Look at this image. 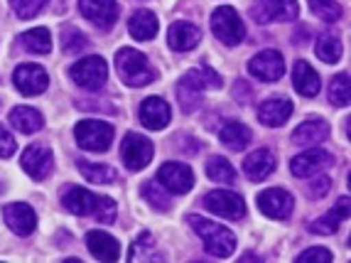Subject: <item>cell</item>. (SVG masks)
I'll use <instances>...</instances> for the list:
<instances>
[{
  "label": "cell",
  "instance_id": "cell-1",
  "mask_svg": "<svg viewBox=\"0 0 351 263\" xmlns=\"http://www.w3.org/2000/svg\"><path fill=\"white\" fill-rule=\"evenodd\" d=\"M187 222H189V227L199 234L202 244H204V251L209 253V256L228 258L236 251V234L231 229L221 227V224H217V222H209V219L197 216V214H189Z\"/></svg>",
  "mask_w": 351,
  "mask_h": 263
},
{
  "label": "cell",
  "instance_id": "cell-2",
  "mask_svg": "<svg viewBox=\"0 0 351 263\" xmlns=\"http://www.w3.org/2000/svg\"><path fill=\"white\" fill-rule=\"evenodd\" d=\"M116 71L121 82L128 87H147L155 79V69L150 67L147 57L133 47H123L116 52Z\"/></svg>",
  "mask_w": 351,
  "mask_h": 263
},
{
  "label": "cell",
  "instance_id": "cell-3",
  "mask_svg": "<svg viewBox=\"0 0 351 263\" xmlns=\"http://www.w3.org/2000/svg\"><path fill=\"white\" fill-rule=\"evenodd\" d=\"M74 138L79 148L88 152H106L113 143V126L99 118H84L76 123Z\"/></svg>",
  "mask_w": 351,
  "mask_h": 263
},
{
  "label": "cell",
  "instance_id": "cell-4",
  "mask_svg": "<svg viewBox=\"0 0 351 263\" xmlns=\"http://www.w3.org/2000/svg\"><path fill=\"white\" fill-rule=\"evenodd\" d=\"M211 30H214L217 40L223 42V45H228V47L241 45L243 37H246V27H243V23H241L239 12H236L231 5H221L214 10V15H211Z\"/></svg>",
  "mask_w": 351,
  "mask_h": 263
},
{
  "label": "cell",
  "instance_id": "cell-5",
  "mask_svg": "<svg viewBox=\"0 0 351 263\" xmlns=\"http://www.w3.org/2000/svg\"><path fill=\"white\" fill-rule=\"evenodd\" d=\"M253 20L258 25H268V23H293L300 15L298 0H258L253 3V8L248 10Z\"/></svg>",
  "mask_w": 351,
  "mask_h": 263
},
{
  "label": "cell",
  "instance_id": "cell-6",
  "mask_svg": "<svg viewBox=\"0 0 351 263\" xmlns=\"http://www.w3.org/2000/svg\"><path fill=\"white\" fill-rule=\"evenodd\" d=\"M69 76L86 91H99L108 79V67L101 57H84L71 67Z\"/></svg>",
  "mask_w": 351,
  "mask_h": 263
},
{
  "label": "cell",
  "instance_id": "cell-7",
  "mask_svg": "<svg viewBox=\"0 0 351 263\" xmlns=\"http://www.w3.org/2000/svg\"><path fill=\"white\" fill-rule=\"evenodd\" d=\"M20 165H23V170L32 180H45V177H49V172H52V168H54V155L47 146L32 143L29 148H25Z\"/></svg>",
  "mask_w": 351,
  "mask_h": 263
},
{
  "label": "cell",
  "instance_id": "cell-8",
  "mask_svg": "<svg viewBox=\"0 0 351 263\" xmlns=\"http://www.w3.org/2000/svg\"><path fill=\"white\" fill-rule=\"evenodd\" d=\"M204 207L211 211V214L223 216V219H241L246 214V205L241 194L228 192V190H214L204 197Z\"/></svg>",
  "mask_w": 351,
  "mask_h": 263
},
{
  "label": "cell",
  "instance_id": "cell-9",
  "mask_svg": "<svg viewBox=\"0 0 351 263\" xmlns=\"http://www.w3.org/2000/svg\"><path fill=\"white\" fill-rule=\"evenodd\" d=\"M152 152H155L152 143L145 135L138 133H128L123 138V146H121V155H123V163L128 170H145L152 160Z\"/></svg>",
  "mask_w": 351,
  "mask_h": 263
},
{
  "label": "cell",
  "instance_id": "cell-10",
  "mask_svg": "<svg viewBox=\"0 0 351 263\" xmlns=\"http://www.w3.org/2000/svg\"><path fill=\"white\" fill-rule=\"evenodd\" d=\"M158 180L167 192L187 194L194 187V172L184 163H165L158 170Z\"/></svg>",
  "mask_w": 351,
  "mask_h": 263
},
{
  "label": "cell",
  "instance_id": "cell-11",
  "mask_svg": "<svg viewBox=\"0 0 351 263\" xmlns=\"http://www.w3.org/2000/svg\"><path fill=\"white\" fill-rule=\"evenodd\" d=\"M12 84L23 96H37L49 87V76L40 65H20L12 71Z\"/></svg>",
  "mask_w": 351,
  "mask_h": 263
},
{
  "label": "cell",
  "instance_id": "cell-12",
  "mask_svg": "<svg viewBox=\"0 0 351 263\" xmlns=\"http://www.w3.org/2000/svg\"><path fill=\"white\" fill-rule=\"evenodd\" d=\"M256 202H258V209L263 211L265 216H270V219H287V216L293 214V207H295L293 194L278 187L263 190V192L258 194Z\"/></svg>",
  "mask_w": 351,
  "mask_h": 263
},
{
  "label": "cell",
  "instance_id": "cell-13",
  "mask_svg": "<svg viewBox=\"0 0 351 263\" xmlns=\"http://www.w3.org/2000/svg\"><path fill=\"white\" fill-rule=\"evenodd\" d=\"M248 71L261 82H278L285 74V59L276 49H263L248 62Z\"/></svg>",
  "mask_w": 351,
  "mask_h": 263
},
{
  "label": "cell",
  "instance_id": "cell-14",
  "mask_svg": "<svg viewBox=\"0 0 351 263\" xmlns=\"http://www.w3.org/2000/svg\"><path fill=\"white\" fill-rule=\"evenodd\" d=\"M79 12L101 30H108L118 20L121 10L116 0H79Z\"/></svg>",
  "mask_w": 351,
  "mask_h": 263
},
{
  "label": "cell",
  "instance_id": "cell-15",
  "mask_svg": "<svg viewBox=\"0 0 351 263\" xmlns=\"http://www.w3.org/2000/svg\"><path fill=\"white\" fill-rule=\"evenodd\" d=\"M329 165H332V155L319 150V148H312V150H304L300 155H295L290 170H293L295 177H302L304 180V177H315L317 172H322Z\"/></svg>",
  "mask_w": 351,
  "mask_h": 263
},
{
  "label": "cell",
  "instance_id": "cell-16",
  "mask_svg": "<svg viewBox=\"0 0 351 263\" xmlns=\"http://www.w3.org/2000/svg\"><path fill=\"white\" fill-rule=\"evenodd\" d=\"M3 216H5V224L15 231L18 236H29L37 227V214L35 209L25 202H15V205H8L3 209Z\"/></svg>",
  "mask_w": 351,
  "mask_h": 263
},
{
  "label": "cell",
  "instance_id": "cell-17",
  "mask_svg": "<svg viewBox=\"0 0 351 263\" xmlns=\"http://www.w3.org/2000/svg\"><path fill=\"white\" fill-rule=\"evenodd\" d=\"M293 116V101L285 96H276V99H265L258 106V121L270 128H278L287 118Z\"/></svg>",
  "mask_w": 351,
  "mask_h": 263
},
{
  "label": "cell",
  "instance_id": "cell-18",
  "mask_svg": "<svg viewBox=\"0 0 351 263\" xmlns=\"http://www.w3.org/2000/svg\"><path fill=\"white\" fill-rule=\"evenodd\" d=\"M172 118L170 106L158 96H150L141 104V123L147 130H162Z\"/></svg>",
  "mask_w": 351,
  "mask_h": 263
},
{
  "label": "cell",
  "instance_id": "cell-19",
  "mask_svg": "<svg viewBox=\"0 0 351 263\" xmlns=\"http://www.w3.org/2000/svg\"><path fill=\"white\" fill-rule=\"evenodd\" d=\"M180 87L189 89V91H194V94H202V91H206V89H221V76L211 69L209 65H199L182 76Z\"/></svg>",
  "mask_w": 351,
  "mask_h": 263
},
{
  "label": "cell",
  "instance_id": "cell-20",
  "mask_svg": "<svg viewBox=\"0 0 351 263\" xmlns=\"http://www.w3.org/2000/svg\"><path fill=\"white\" fill-rule=\"evenodd\" d=\"M167 40H170V47L177 49V52H189V49L197 47V42L202 40V32L197 25L187 23V20H177V23L170 25Z\"/></svg>",
  "mask_w": 351,
  "mask_h": 263
},
{
  "label": "cell",
  "instance_id": "cell-21",
  "mask_svg": "<svg viewBox=\"0 0 351 263\" xmlns=\"http://www.w3.org/2000/svg\"><path fill=\"white\" fill-rule=\"evenodd\" d=\"M86 246L91 256L99 258V261H118L121 258V244L106 231H88Z\"/></svg>",
  "mask_w": 351,
  "mask_h": 263
},
{
  "label": "cell",
  "instance_id": "cell-22",
  "mask_svg": "<svg viewBox=\"0 0 351 263\" xmlns=\"http://www.w3.org/2000/svg\"><path fill=\"white\" fill-rule=\"evenodd\" d=\"M276 155L270 150H265V148H261V150L251 152L246 160H243V172H246L248 180L253 182H261L265 180V177L276 170Z\"/></svg>",
  "mask_w": 351,
  "mask_h": 263
},
{
  "label": "cell",
  "instance_id": "cell-23",
  "mask_svg": "<svg viewBox=\"0 0 351 263\" xmlns=\"http://www.w3.org/2000/svg\"><path fill=\"white\" fill-rule=\"evenodd\" d=\"M329 135V123L324 118H310V121L300 123L298 128L293 133V143L295 146H317V143H322L324 138Z\"/></svg>",
  "mask_w": 351,
  "mask_h": 263
},
{
  "label": "cell",
  "instance_id": "cell-24",
  "mask_svg": "<svg viewBox=\"0 0 351 263\" xmlns=\"http://www.w3.org/2000/svg\"><path fill=\"white\" fill-rule=\"evenodd\" d=\"M293 87L298 89V94L307 96V99L317 96L319 94V89H322V84H319V74H317V71L312 69L304 59L295 62V67H293Z\"/></svg>",
  "mask_w": 351,
  "mask_h": 263
},
{
  "label": "cell",
  "instance_id": "cell-25",
  "mask_svg": "<svg viewBox=\"0 0 351 263\" xmlns=\"http://www.w3.org/2000/svg\"><path fill=\"white\" fill-rule=\"evenodd\" d=\"M64 207L71 211V214L86 216V214H96V207H99V197L94 192H88L84 187H71L64 192L62 197Z\"/></svg>",
  "mask_w": 351,
  "mask_h": 263
},
{
  "label": "cell",
  "instance_id": "cell-26",
  "mask_svg": "<svg viewBox=\"0 0 351 263\" xmlns=\"http://www.w3.org/2000/svg\"><path fill=\"white\" fill-rule=\"evenodd\" d=\"M346 216H349V197H341L339 202H337V207H334L329 214L319 216V219H315V222L310 224V231H312V234L329 236V234H334V231L339 229V222H344Z\"/></svg>",
  "mask_w": 351,
  "mask_h": 263
},
{
  "label": "cell",
  "instance_id": "cell-27",
  "mask_svg": "<svg viewBox=\"0 0 351 263\" xmlns=\"http://www.w3.org/2000/svg\"><path fill=\"white\" fill-rule=\"evenodd\" d=\"M219 138H221L223 146L231 148V150H246L248 143L253 141V133L248 126H243V123L226 121L221 126V130H219Z\"/></svg>",
  "mask_w": 351,
  "mask_h": 263
},
{
  "label": "cell",
  "instance_id": "cell-28",
  "mask_svg": "<svg viewBox=\"0 0 351 263\" xmlns=\"http://www.w3.org/2000/svg\"><path fill=\"white\" fill-rule=\"evenodd\" d=\"M158 18L150 10H135L128 20V32L141 42L152 40V37L158 35Z\"/></svg>",
  "mask_w": 351,
  "mask_h": 263
},
{
  "label": "cell",
  "instance_id": "cell-29",
  "mask_svg": "<svg viewBox=\"0 0 351 263\" xmlns=\"http://www.w3.org/2000/svg\"><path fill=\"white\" fill-rule=\"evenodd\" d=\"M10 123H12V128H18L20 133H27V135L37 133V130L45 126L42 113L35 111V108H29V106H18V108H12Z\"/></svg>",
  "mask_w": 351,
  "mask_h": 263
},
{
  "label": "cell",
  "instance_id": "cell-30",
  "mask_svg": "<svg viewBox=\"0 0 351 263\" xmlns=\"http://www.w3.org/2000/svg\"><path fill=\"white\" fill-rule=\"evenodd\" d=\"M79 172H82L86 182H96V185H111V182L118 180V172L113 168L88 163V160H79Z\"/></svg>",
  "mask_w": 351,
  "mask_h": 263
},
{
  "label": "cell",
  "instance_id": "cell-31",
  "mask_svg": "<svg viewBox=\"0 0 351 263\" xmlns=\"http://www.w3.org/2000/svg\"><path fill=\"white\" fill-rule=\"evenodd\" d=\"M20 45H23L27 52L47 54L49 49H52V35H49V30H45V27L27 30V32L20 35Z\"/></svg>",
  "mask_w": 351,
  "mask_h": 263
},
{
  "label": "cell",
  "instance_id": "cell-32",
  "mask_svg": "<svg viewBox=\"0 0 351 263\" xmlns=\"http://www.w3.org/2000/svg\"><path fill=\"white\" fill-rule=\"evenodd\" d=\"M206 175L214 182H221V185H234L236 182V170L226 158H211L206 163Z\"/></svg>",
  "mask_w": 351,
  "mask_h": 263
},
{
  "label": "cell",
  "instance_id": "cell-33",
  "mask_svg": "<svg viewBox=\"0 0 351 263\" xmlns=\"http://www.w3.org/2000/svg\"><path fill=\"white\" fill-rule=\"evenodd\" d=\"M315 52H317V57L322 59V62H327V65L339 62V57H341V42H339V37L322 35L319 40L315 42Z\"/></svg>",
  "mask_w": 351,
  "mask_h": 263
},
{
  "label": "cell",
  "instance_id": "cell-34",
  "mask_svg": "<svg viewBox=\"0 0 351 263\" xmlns=\"http://www.w3.org/2000/svg\"><path fill=\"white\" fill-rule=\"evenodd\" d=\"M143 197H145L155 209H160V211L170 209V197H167V192H165V187L160 182L147 180L145 185H143Z\"/></svg>",
  "mask_w": 351,
  "mask_h": 263
},
{
  "label": "cell",
  "instance_id": "cell-35",
  "mask_svg": "<svg viewBox=\"0 0 351 263\" xmlns=\"http://www.w3.org/2000/svg\"><path fill=\"white\" fill-rule=\"evenodd\" d=\"M329 101L334 106H349V74H337L329 84Z\"/></svg>",
  "mask_w": 351,
  "mask_h": 263
},
{
  "label": "cell",
  "instance_id": "cell-36",
  "mask_svg": "<svg viewBox=\"0 0 351 263\" xmlns=\"http://www.w3.org/2000/svg\"><path fill=\"white\" fill-rule=\"evenodd\" d=\"M310 8L317 18L324 23H337L341 18V8L337 0H310Z\"/></svg>",
  "mask_w": 351,
  "mask_h": 263
},
{
  "label": "cell",
  "instance_id": "cell-37",
  "mask_svg": "<svg viewBox=\"0 0 351 263\" xmlns=\"http://www.w3.org/2000/svg\"><path fill=\"white\" fill-rule=\"evenodd\" d=\"M150 258H155V244H152V236L143 231L130 246V261H150Z\"/></svg>",
  "mask_w": 351,
  "mask_h": 263
},
{
  "label": "cell",
  "instance_id": "cell-38",
  "mask_svg": "<svg viewBox=\"0 0 351 263\" xmlns=\"http://www.w3.org/2000/svg\"><path fill=\"white\" fill-rule=\"evenodd\" d=\"M12 12L23 20H32L42 8L47 5V0H10Z\"/></svg>",
  "mask_w": 351,
  "mask_h": 263
},
{
  "label": "cell",
  "instance_id": "cell-39",
  "mask_svg": "<svg viewBox=\"0 0 351 263\" xmlns=\"http://www.w3.org/2000/svg\"><path fill=\"white\" fill-rule=\"evenodd\" d=\"M62 45H64V52L74 54V52H79V49H86L88 40H86V35H82L76 27H66L64 35H62Z\"/></svg>",
  "mask_w": 351,
  "mask_h": 263
},
{
  "label": "cell",
  "instance_id": "cell-40",
  "mask_svg": "<svg viewBox=\"0 0 351 263\" xmlns=\"http://www.w3.org/2000/svg\"><path fill=\"white\" fill-rule=\"evenodd\" d=\"M96 219L104 224L116 222V202L111 197H99V207H96Z\"/></svg>",
  "mask_w": 351,
  "mask_h": 263
},
{
  "label": "cell",
  "instance_id": "cell-41",
  "mask_svg": "<svg viewBox=\"0 0 351 263\" xmlns=\"http://www.w3.org/2000/svg\"><path fill=\"white\" fill-rule=\"evenodd\" d=\"M329 263L332 261V251L329 249H322V246H315V249H307L298 256V263Z\"/></svg>",
  "mask_w": 351,
  "mask_h": 263
},
{
  "label": "cell",
  "instance_id": "cell-42",
  "mask_svg": "<svg viewBox=\"0 0 351 263\" xmlns=\"http://www.w3.org/2000/svg\"><path fill=\"white\" fill-rule=\"evenodd\" d=\"M15 148H18V143H15L12 133L0 126V158H10L12 152H15Z\"/></svg>",
  "mask_w": 351,
  "mask_h": 263
},
{
  "label": "cell",
  "instance_id": "cell-43",
  "mask_svg": "<svg viewBox=\"0 0 351 263\" xmlns=\"http://www.w3.org/2000/svg\"><path fill=\"white\" fill-rule=\"evenodd\" d=\"M329 187H332V180H329V177H317L310 187H307V192H310L315 199H319V197H324V194L329 192Z\"/></svg>",
  "mask_w": 351,
  "mask_h": 263
}]
</instances>
